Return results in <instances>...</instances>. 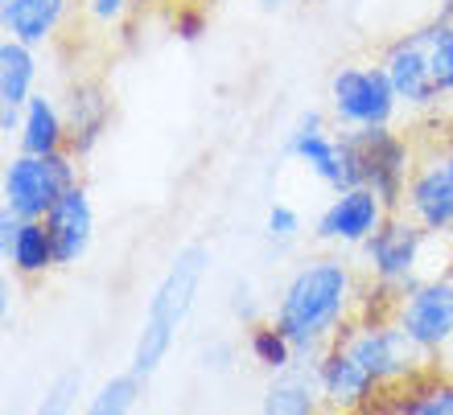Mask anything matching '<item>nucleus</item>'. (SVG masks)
<instances>
[{
	"label": "nucleus",
	"mask_w": 453,
	"mask_h": 415,
	"mask_svg": "<svg viewBox=\"0 0 453 415\" xmlns=\"http://www.w3.org/2000/svg\"><path fill=\"white\" fill-rule=\"evenodd\" d=\"M358 313V275L342 255L301 260L276 292L273 321L293 337L297 362H318L346 321Z\"/></svg>",
	"instance_id": "f257e3e1"
},
{
	"label": "nucleus",
	"mask_w": 453,
	"mask_h": 415,
	"mask_svg": "<svg viewBox=\"0 0 453 415\" xmlns=\"http://www.w3.org/2000/svg\"><path fill=\"white\" fill-rule=\"evenodd\" d=\"M206 272H211V251H206L203 243H186V247L169 260V268L161 272L153 292H149L141 329H136V342H132L128 366L136 370V374L153 379L157 370L165 366V358H169V350H173V342H178L181 325L190 321L194 305H198Z\"/></svg>",
	"instance_id": "f03ea898"
},
{
	"label": "nucleus",
	"mask_w": 453,
	"mask_h": 415,
	"mask_svg": "<svg viewBox=\"0 0 453 415\" xmlns=\"http://www.w3.org/2000/svg\"><path fill=\"white\" fill-rule=\"evenodd\" d=\"M346 354L355 358L358 366L367 370L371 379L383 387V399L395 395L400 387L417 382L425 370H433V362L420 354L417 345L408 342V333L395 325L392 317H367V313H355L346 321L334 337Z\"/></svg>",
	"instance_id": "7ed1b4c3"
},
{
	"label": "nucleus",
	"mask_w": 453,
	"mask_h": 415,
	"mask_svg": "<svg viewBox=\"0 0 453 415\" xmlns=\"http://www.w3.org/2000/svg\"><path fill=\"white\" fill-rule=\"evenodd\" d=\"M346 148V185H371L383 198L388 210H404L408 181L417 169V153L404 132L392 124L383 128H355L342 132Z\"/></svg>",
	"instance_id": "20e7f679"
},
{
	"label": "nucleus",
	"mask_w": 453,
	"mask_h": 415,
	"mask_svg": "<svg viewBox=\"0 0 453 415\" xmlns=\"http://www.w3.org/2000/svg\"><path fill=\"white\" fill-rule=\"evenodd\" d=\"M79 185V156L71 148L50 156L37 153H12L0 173V198L4 210L21 218H46V210L58 202L62 193Z\"/></svg>",
	"instance_id": "39448f33"
},
{
	"label": "nucleus",
	"mask_w": 453,
	"mask_h": 415,
	"mask_svg": "<svg viewBox=\"0 0 453 415\" xmlns=\"http://www.w3.org/2000/svg\"><path fill=\"white\" fill-rule=\"evenodd\" d=\"M429 230L412 218L408 210H392L383 218V226L358 247L363 255V272L371 284L388 288V292H408L420 280V263H425V247H429Z\"/></svg>",
	"instance_id": "423d86ee"
},
{
	"label": "nucleus",
	"mask_w": 453,
	"mask_h": 415,
	"mask_svg": "<svg viewBox=\"0 0 453 415\" xmlns=\"http://www.w3.org/2000/svg\"><path fill=\"white\" fill-rule=\"evenodd\" d=\"M400 107L404 103L395 95V87L380 58L355 62V66H338L334 79H330V119H334L342 132L395 124Z\"/></svg>",
	"instance_id": "0eeeda50"
},
{
	"label": "nucleus",
	"mask_w": 453,
	"mask_h": 415,
	"mask_svg": "<svg viewBox=\"0 0 453 415\" xmlns=\"http://www.w3.org/2000/svg\"><path fill=\"white\" fill-rule=\"evenodd\" d=\"M392 321L433 366L453 345V268L441 275H420L392 305Z\"/></svg>",
	"instance_id": "6e6552de"
},
{
	"label": "nucleus",
	"mask_w": 453,
	"mask_h": 415,
	"mask_svg": "<svg viewBox=\"0 0 453 415\" xmlns=\"http://www.w3.org/2000/svg\"><path fill=\"white\" fill-rule=\"evenodd\" d=\"M404 210L433 238H453V144H441V148H429L425 156H417Z\"/></svg>",
	"instance_id": "1a4fd4ad"
},
{
	"label": "nucleus",
	"mask_w": 453,
	"mask_h": 415,
	"mask_svg": "<svg viewBox=\"0 0 453 415\" xmlns=\"http://www.w3.org/2000/svg\"><path fill=\"white\" fill-rule=\"evenodd\" d=\"M388 214L392 210L371 185H346V190H334V198L322 206L318 223H313V238L326 247H363Z\"/></svg>",
	"instance_id": "9d476101"
},
{
	"label": "nucleus",
	"mask_w": 453,
	"mask_h": 415,
	"mask_svg": "<svg viewBox=\"0 0 453 415\" xmlns=\"http://www.w3.org/2000/svg\"><path fill=\"white\" fill-rule=\"evenodd\" d=\"M380 62H383V71H388V79H392L395 95H400L404 107H412V111H433V107L445 103L437 83H433L429 49H425L420 29H408V34L392 37V42L380 49Z\"/></svg>",
	"instance_id": "9b49d317"
},
{
	"label": "nucleus",
	"mask_w": 453,
	"mask_h": 415,
	"mask_svg": "<svg viewBox=\"0 0 453 415\" xmlns=\"http://www.w3.org/2000/svg\"><path fill=\"white\" fill-rule=\"evenodd\" d=\"M285 156L297 161L310 177H318L326 190H346V148L342 136L326 128L322 111H305L297 119V128L285 136Z\"/></svg>",
	"instance_id": "f8f14e48"
},
{
	"label": "nucleus",
	"mask_w": 453,
	"mask_h": 415,
	"mask_svg": "<svg viewBox=\"0 0 453 415\" xmlns=\"http://www.w3.org/2000/svg\"><path fill=\"white\" fill-rule=\"evenodd\" d=\"M62 111H66V136H71L66 148L79 161L96 156V148L111 132V116H116V103H111L104 79H74L62 95Z\"/></svg>",
	"instance_id": "ddd939ff"
},
{
	"label": "nucleus",
	"mask_w": 453,
	"mask_h": 415,
	"mask_svg": "<svg viewBox=\"0 0 453 415\" xmlns=\"http://www.w3.org/2000/svg\"><path fill=\"white\" fill-rule=\"evenodd\" d=\"M318 382H322V399L334 411H375L383 404V387L346 354L338 342H330L313 362Z\"/></svg>",
	"instance_id": "4468645a"
},
{
	"label": "nucleus",
	"mask_w": 453,
	"mask_h": 415,
	"mask_svg": "<svg viewBox=\"0 0 453 415\" xmlns=\"http://www.w3.org/2000/svg\"><path fill=\"white\" fill-rule=\"evenodd\" d=\"M46 226L50 238H54V251H58V268H74L83 260L91 243H96V206H91V193L87 185H71L58 202L46 210Z\"/></svg>",
	"instance_id": "2eb2a0df"
},
{
	"label": "nucleus",
	"mask_w": 453,
	"mask_h": 415,
	"mask_svg": "<svg viewBox=\"0 0 453 415\" xmlns=\"http://www.w3.org/2000/svg\"><path fill=\"white\" fill-rule=\"evenodd\" d=\"M71 9L74 0H4L0 25H4V37H17V42H29V46L42 49L58 37Z\"/></svg>",
	"instance_id": "dca6fc26"
},
{
	"label": "nucleus",
	"mask_w": 453,
	"mask_h": 415,
	"mask_svg": "<svg viewBox=\"0 0 453 415\" xmlns=\"http://www.w3.org/2000/svg\"><path fill=\"white\" fill-rule=\"evenodd\" d=\"M260 407L268 415H310V411H318V407H326L322 382H318L313 362H293V366L276 370L273 382L264 387Z\"/></svg>",
	"instance_id": "f3484780"
},
{
	"label": "nucleus",
	"mask_w": 453,
	"mask_h": 415,
	"mask_svg": "<svg viewBox=\"0 0 453 415\" xmlns=\"http://www.w3.org/2000/svg\"><path fill=\"white\" fill-rule=\"evenodd\" d=\"M66 111L54 95L37 91L29 103L21 107V128H17V153H37V156H50V153H62L66 148Z\"/></svg>",
	"instance_id": "a211bd4d"
},
{
	"label": "nucleus",
	"mask_w": 453,
	"mask_h": 415,
	"mask_svg": "<svg viewBox=\"0 0 453 415\" xmlns=\"http://www.w3.org/2000/svg\"><path fill=\"white\" fill-rule=\"evenodd\" d=\"M375 411H395V415H453V374L449 370H425L417 382L400 387L388 395Z\"/></svg>",
	"instance_id": "6ab92c4d"
},
{
	"label": "nucleus",
	"mask_w": 453,
	"mask_h": 415,
	"mask_svg": "<svg viewBox=\"0 0 453 415\" xmlns=\"http://www.w3.org/2000/svg\"><path fill=\"white\" fill-rule=\"evenodd\" d=\"M37 46L4 37L0 42V103L25 107L37 95Z\"/></svg>",
	"instance_id": "aec40b11"
},
{
	"label": "nucleus",
	"mask_w": 453,
	"mask_h": 415,
	"mask_svg": "<svg viewBox=\"0 0 453 415\" xmlns=\"http://www.w3.org/2000/svg\"><path fill=\"white\" fill-rule=\"evenodd\" d=\"M4 263H9L17 275L34 280V275H46L58 268V251H54V238H50L46 218H25L12 247L4 251Z\"/></svg>",
	"instance_id": "412c9836"
},
{
	"label": "nucleus",
	"mask_w": 453,
	"mask_h": 415,
	"mask_svg": "<svg viewBox=\"0 0 453 415\" xmlns=\"http://www.w3.org/2000/svg\"><path fill=\"white\" fill-rule=\"evenodd\" d=\"M243 350H248L251 362L260 370H268V374H276V370H285L297 362V345H293V337H288L273 317L256 321V325L243 329Z\"/></svg>",
	"instance_id": "4be33fe9"
},
{
	"label": "nucleus",
	"mask_w": 453,
	"mask_h": 415,
	"mask_svg": "<svg viewBox=\"0 0 453 415\" xmlns=\"http://www.w3.org/2000/svg\"><path fill=\"white\" fill-rule=\"evenodd\" d=\"M144 387H149L144 374H136L132 366L119 370V374H111V379H104L96 387V395L87 399V411L91 415H124L144 399Z\"/></svg>",
	"instance_id": "5701e85b"
},
{
	"label": "nucleus",
	"mask_w": 453,
	"mask_h": 415,
	"mask_svg": "<svg viewBox=\"0 0 453 415\" xmlns=\"http://www.w3.org/2000/svg\"><path fill=\"white\" fill-rule=\"evenodd\" d=\"M417 29L425 37V49H429L433 83H437L441 99H453V21L433 17L429 25H417Z\"/></svg>",
	"instance_id": "b1692460"
},
{
	"label": "nucleus",
	"mask_w": 453,
	"mask_h": 415,
	"mask_svg": "<svg viewBox=\"0 0 453 415\" xmlns=\"http://www.w3.org/2000/svg\"><path fill=\"white\" fill-rule=\"evenodd\" d=\"M169 29H173V37H178L181 46H198V42L211 34V9H206V4H194V0H181L178 9H173Z\"/></svg>",
	"instance_id": "393cba45"
},
{
	"label": "nucleus",
	"mask_w": 453,
	"mask_h": 415,
	"mask_svg": "<svg viewBox=\"0 0 453 415\" xmlns=\"http://www.w3.org/2000/svg\"><path fill=\"white\" fill-rule=\"evenodd\" d=\"M301 214L293 210L288 202H273L268 206V214H264V238L273 243V247H293L301 238Z\"/></svg>",
	"instance_id": "a878e982"
},
{
	"label": "nucleus",
	"mask_w": 453,
	"mask_h": 415,
	"mask_svg": "<svg viewBox=\"0 0 453 415\" xmlns=\"http://www.w3.org/2000/svg\"><path fill=\"white\" fill-rule=\"evenodd\" d=\"M79 395H83V370L71 366V370H62L58 379L46 387V399H42V411H71L74 404H79Z\"/></svg>",
	"instance_id": "bb28decb"
},
{
	"label": "nucleus",
	"mask_w": 453,
	"mask_h": 415,
	"mask_svg": "<svg viewBox=\"0 0 453 415\" xmlns=\"http://www.w3.org/2000/svg\"><path fill=\"white\" fill-rule=\"evenodd\" d=\"M141 0H83V17L99 29H119L136 12Z\"/></svg>",
	"instance_id": "cd10ccee"
},
{
	"label": "nucleus",
	"mask_w": 453,
	"mask_h": 415,
	"mask_svg": "<svg viewBox=\"0 0 453 415\" xmlns=\"http://www.w3.org/2000/svg\"><path fill=\"white\" fill-rule=\"evenodd\" d=\"M231 317H235L243 329L260 321V305H256V292H251V284H235V292H231Z\"/></svg>",
	"instance_id": "c85d7f7f"
},
{
	"label": "nucleus",
	"mask_w": 453,
	"mask_h": 415,
	"mask_svg": "<svg viewBox=\"0 0 453 415\" xmlns=\"http://www.w3.org/2000/svg\"><path fill=\"white\" fill-rule=\"evenodd\" d=\"M231 358H235V350H231L226 342H215V345H206L203 350V366L206 370H226L231 366Z\"/></svg>",
	"instance_id": "c756f323"
},
{
	"label": "nucleus",
	"mask_w": 453,
	"mask_h": 415,
	"mask_svg": "<svg viewBox=\"0 0 453 415\" xmlns=\"http://www.w3.org/2000/svg\"><path fill=\"white\" fill-rule=\"evenodd\" d=\"M17 128H21V107L0 103V136H4V140H12V136H17Z\"/></svg>",
	"instance_id": "7c9ffc66"
},
{
	"label": "nucleus",
	"mask_w": 453,
	"mask_h": 415,
	"mask_svg": "<svg viewBox=\"0 0 453 415\" xmlns=\"http://www.w3.org/2000/svg\"><path fill=\"white\" fill-rule=\"evenodd\" d=\"M293 0H256V9L260 12H285Z\"/></svg>",
	"instance_id": "2f4dec72"
},
{
	"label": "nucleus",
	"mask_w": 453,
	"mask_h": 415,
	"mask_svg": "<svg viewBox=\"0 0 453 415\" xmlns=\"http://www.w3.org/2000/svg\"><path fill=\"white\" fill-rule=\"evenodd\" d=\"M437 17H441V21H453V0H441V9H437Z\"/></svg>",
	"instance_id": "473e14b6"
},
{
	"label": "nucleus",
	"mask_w": 453,
	"mask_h": 415,
	"mask_svg": "<svg viewBox=\"0 0 453 415\" xmlns=\"http://www.w3.org/2000/svg\"><path fill=\"white\" fill-rule=\"evenodd\" d=\"M441 370H449V374H453V345H449V350H445V358H441Z\"/></svg>",
	"instance_id": "72a5a7b5"
},
{
	"label": "nucleus",
	"mask_w": 453,
	"mask_h": 415,
	"mask_svg": "<svg viewBox=\"0 0 453 415\" xmlns=\"http://www.w3.org/2000/svg\"><path fill=\"white\" fill-rule=\"evenodd\" d=\"M194 4H206V9H211V4H219V0H194Z\"/></svg>",
	"instance_id": "f704fd0d"
},
{
	"label": "nucleus",
	"mask_w": 453,
	"mask_h": 415,
	"mask_svg": "<svg viewBox=\"0 0 453 415\" xmlns=\"http://www.w3.org/2000/svg\"><path fill=\"white\" fill-rule=\"evenodd\" d=\"M0 4H4V0H0Z\"/></svg>",
	"instance_id": "c9c22d12"
}]
</instances>
